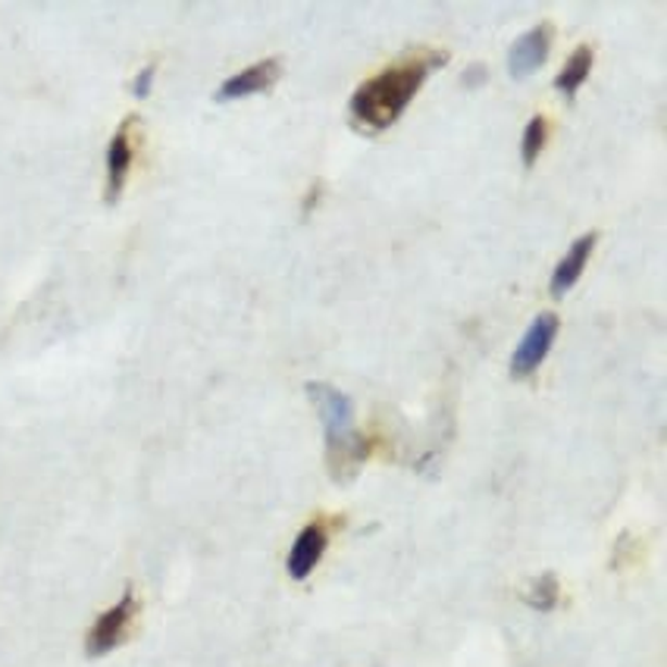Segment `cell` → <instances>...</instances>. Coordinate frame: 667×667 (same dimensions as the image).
Listing matches in <instances>:
<instances>
[{"label": "cell", "mask_w": 667, "mask_h": 667, "mask_svg": "<svg viewBox=\"0 0 667 667\" xmlns=\"http://www.w3.org/2000/svg\"><path fill=\"white\" fill-rule=\"evenodd\" d=\"M442 63H449V51L414 48L399 60H392L389 66H382L370 79L361 81L348 104L354 126L370 133H386L389 126H395L401 113L411 108L414 95L424 88L429 73Z\"/></svg>", "instance_id": "6da1fadb"}, {"label": "cell", "mask_w": 667, "mask_h": 667, "mask_svg": "<svg viewBox=\"0 0 667 667\" xmlns=\"http://www.w3.org/2000/svg\"><path fill=\"white\" fill-rule=\"evenodd\" d=\"M307 395L320 411L326 432V467L336 480H348L376 449V439L357 432L354 427V404L342 389L329 382H307Z\"/></svg>", "instance_id": "7a4b0ae2"}, {"label": "cell", "mask_w": 667, "mask_h": 667, "mask_svg": "<svg viewBox=\"0 0 667 667\" xmlns=\"http://www.w3.org/2000/svg\"><path fill=\"white\" fill-rule=\"evenodd\" d=\"M138 614H141V602H138L135 589L129 587L116 605H110L108 612L98 614V620L88 627V633H85V655L88 658H101V655H108L113 649H119L135 633Z\"/></svg>", "instance_id": "3957f363"}, {"label": "cell", "mask_w": 667, "mask_h": 667, "mask_svg": "<svg viewBox=\"0 0 667 667\" xmlns=\"http://www.w3.org/2000/svg\"><path fill=\"white\" fill-rule=\"evenodd\" d=\"M558 314H552V311H542L530 323L527 336L520 339V345L514 348V354H511V376L514 379H527V376H533L542 367V361L549 357V351L555 345V339H558Z\"/></svg>", "instance_id": "277c9868"}, {"label": "cell", "mask_w": 667, "mask_h": 667, "mask_svg": "<svg viewBox=\"0 0 667 667\" xmlns=\"http://www.w3.org/2000/svg\"><path fill=\"white\" fill-rule=\"evenodd\" d=\"M135 148H138V116H126L108 144V183H104V201L116 204L123 188L129 183L135 163Z\"/></svg>", "instance_id": "5b68a950"}, {"label": "cell", "mask_w": 667, "mask_h": 667, "mask_svg": "<svg viewBox=\"0 0 667 667\" xmlns=\"http://www.w3.org/2000/svg\"><path fill=\"white\" fill-rule=\"evenodd\" d=\"M332 524H336V520H329V517H314L311 524L301 527V533L294 536L289 558H286V570H289L292 580L304 583V580L317 570V564H320L326 549H329Z\"/></svg>", "instance_id": "8992f818"}, {"label": "cell", "mask_w": 667, "mask_h": 667, "mask_svg": "<svg viewBox=\"0 0 667 667\" xmlns=\"http://www.w3.org/2000/svg\"><path fill=\"white\" fill-rule=\"evenodd\" d=\"M552 38H555V28L552 23H539L530 32H524L511 51H507V73L514 79H527L530 73H536L545 60H549V51H552Z\"/></svg>", "instance_id": "52a82bcc"}, {"label": "cell", "mask_w": 667, "mask_h": 667, "mask_svg": "<svg viewBox=\"0 0 667 667\" xmlns=\"http://www.w3.org/2000/svg\"><path fill=\"white\" fill-rule=\"evenodd\" d=\"M279 70H282L279 56L257 60V63L244 66V70H239L236 76H229V79L223 81L219 91H216V98H219V101H239V98L261 95V91H267L269 85L279 79Z\"/></svg>", "instance_id": "ba28073f"}, {"label": "cell", "mask_w": 667, "mask_h": 667, "mask_svg": "<svg viewBox=\"0 0 667 667\" xmlns=\"http://www.w3.org/2000/svg\"><path fill=\"white\" fill-rule=\"evenodd\" d=\"M595 241H599L595 232H583L580 239L567 248V254L558 261V267L552 273V282H549V292L555 294V298H564V294L577 286V279L583 276L589 257H592V251H595Z\"/></svg>", "instance_id": "9c48e42d"}, {"label": "cell", "mask_w": 667, "mask_h": 667, "mask_svg": "<svg viewBox=\"0 0 667 667\" xmlns=\"http://www.w3.org/2000/svg\"><path fill=\"white\" fill-rule=\"evenodd\" d=\"M592 63H595V51L589 45H580L574 54L567 56V63L561 66V73L555 76V88H558L564 98H574L583 85H587L589 73H592Z\"/></svg>", "instance_id": "30bf717a"}, {"label": "cell", "mask_w": 667, "mask_h": 667, "mask_svg": "<svg viewBox=\"0 0 667 667\" xmlns=\"http://www.w3.org/2000/svg\"><path fill=\"white\" fill-rule=\"evenodd\" d=\"M549 144V116L536 113L533 119L527 123L524 129V138H520V158H524V166H536V161L542 158Z\"/></svg>", "instance_id": "8fae6325"}, {"label": "cell", "mask_w": 667, "mask_h": 667, "mask_svg": "<svg viewBox=\"0 0 667 667\" xmlns=\"http://www.w3.org/2000/svg\"><path fill=\"white\" fill-rule=\"evenodd\" d=\"M524 599H527V605L536 608V612H555L561 605L558 577H555V574H542V577H536Z\"/></svg>", "instance_id": "7c38bea8"}, {"label": "cell", "mask_w": 667, "mask_h": 667, "mask_svg": "<svg viewBox=\"0 0 667 667\" xmlns=\"http://www.w3.org/2000/svg\"><path fill=\"white\" fill-rule=\"evenodd\" d=\"M154 73H158V63H148L144 70H138V76L133 81V95L141 101L151 95V85H154Z\"/></svg>", "instance_id": "4fadbf2b"}]
</instances>
